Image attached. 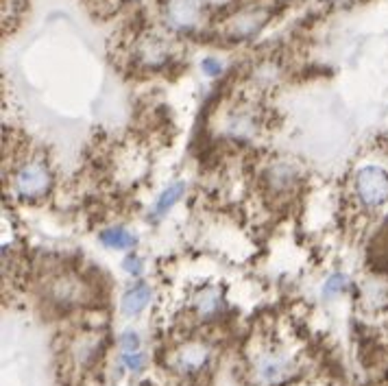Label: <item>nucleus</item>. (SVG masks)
<instances>
[{"mask_svg": "<svg viewBox=\"0 0 388 386\" xmlns=\"http://www.w3.org/2000/svg\"><path fill=\"white\" fill-rule=\"evenodd\" d=\"M223 127H225V134H227L232 140H240V142H247V140L255 138L257 131H260L257 116L251 109H242V107L229 111V116L225 118Z\"/></svg>", "mask_w": 388, "mask_h": 386, "instance_id": "obj_10", "label": "nucleus"}, {"mask_svg": "<svg viewBox=\"0 0 388 386\" xmlns=\"http://www.w3.org/2000/svg\"><path fill=\"white\" fill-rule=\"evenodd\" d=\"M122 268H124V273H129V275H131L134 280H140V275L144 273V262H142V257L138 255V253H129L124 260H122Z\"/></svg>", "mask_w": 388, "mask_h": 386, "instance_id": "obj_20", "label": "nucleus"}, {"mask_svg": "<svg viewBox=\"0 0 388 386\" xmlns=\"http://www.w3.org/2000/svg\"><path fill=\"white\" fill-rule=\"evenodd\" d=\"M225 308H227V301H225V295L220 288L216 286H205L201 291L194 295L192 299V310L201 321H212L218 319Z\"/></svg>", "mask_w": 388, "mask_h": 386, "instance_id": "obj_11", "label": "nucleus"}, {"mask_svg": "<svg viewBox=\"0 0 388 386\" xmlns=\"http://www.w3.org/2000/svg\"><path fill=\"white\" fill-rule=\"evenodd\" d=\"M151 301H153V288L144 280H136L134 284H129L124 288V293L120 297V310L124 316H138L149 308Z\"/></svg>", "mask_w": 388, "mask_h": 386, "instance_id": "obj_12", "label": "nucleus"}, {"mask_svg": "<svg viewBox=\"0 0 388 386\" xmlns=\"http://www.w3.org/2000/svg\"><path fill=\"white\" fill-rule=\"evenodd\" d=\"M347 288H349V278L345 275V273H332V275L323 282L321 295L325 299H332V297L343 295Z\"/></svg>", "mask_w": 388, "mask_h": 386, "instance_id": "obj_17", "label": "nucleus"}, {"mask_svg": "<svg viewBox=\"0 0 388 386\" xmlns=\"http://www.w3.org/2000/svg\"><path fill=\"white\" fill-rule=\"evenodd\" d=\"M184 192H186V184L184 182H175L166 190H161V195L157 197L153 210H151V218L153 220L164 218L172 210V207L184 199Z\"/></svg>", "mask_w": 388, "mask_h": 386, "instance_id": "obj_15", "label": "nucleus"}, {"mask_svg": "<svg viewBox=\"0 0 388 386\" xmlns=\"http://www.w3.org/2000/svg\"><path fill=\"white\" fill-rule=\"evenodd\" d=\"M209 362H212V349L201 341L184 343L170 356V367L181 376H197L203 369H207Z\"/></svg>", "mask_w": 388, "mask_h": 386, "instance_id": "obj_6", "label": "nucleus"}, {"mask_svg": "<svg viewBox=\"0 0 388 386\" xmlns=\"http://www.w3.org/2000/svg\"><path fill=\"white\" fill-rule=\"evenodd\" d=\"M164 15L175 31H190L201 22L203 3L201 0H164Z\"/></svg>", "mask_w": 388, "mask_h": 386, "instance_id": "obj_8", "label": "nucleus"}, {"mask_svg": "<svg viewBox=\"0 0 388 386\" xmlns=\"http://www.w3.org/2000/svg\"><path fill=\"white\" fill-rule=\"evenodd\" d=\"M147 367V353L144 351H134V353H120V369L129 371L131 376H138Z\"/></svg>", "mask_w": 388, "mask_h": 386, "instance_id": "obj_18", "label": "nucleus"}, {"mask_svg": "<svg viewBox=\"0 0 388 386\" xmlns=\"http://www.w3.org/2000/svg\"><path fill=\"white\" fill-rule=\"evenodd\" d=\"M299 373L293 356L280 349H264L253 358V380L260 386H284Z\"/></svg>", "mask_w": 388, "mask_h": 386, "instance_id": "obj_3", "label": "nucleus"}, {"mask_svg": "<svg viewBox=\"0 0 388 386\" xmlns=\"http://www.w3.org/2000/svg\"><path fill=\"white\" fill-rule=\"evenodd\" d=\"M101 243L107 249H116V251H131L138 245V236L122 227V225H111V227L101 232Z\"/></svg>", "mask_w": 388, "mask_h": 386, "instance_id": "obj_14", "label": "nucleus"}, {"mask_svg": "<svg viewBox=\"0 0 388 386\" xmlns=\"http://www.w3.org/2000/svg\"><path fill=\"white\" fill-rule=\"evenodd\" d=\"M301 179V170L293 159H275L266 170V184L277 195H286Z\"/></svg>", "mask_w": 388, "mask_h": 386, "instance_id": "obj_9", "label": "nucleus"}, {"mask_svg": "<svg viewBox=\"0 0 388 386\" xmlns=\"http://www.w3.org/2000/svg\"><path fill=\"white\" fill-rule=\"evenodd\" d=\"M53 188V172L44 159H26L11 172V192L20 201H38Z\"/></svg>", "mask_w": 388, "mask_h": 386, "instance_id": "obj_2", "label": "nucleus"}, {"mask_svg": "<svg viewBox=\"0 0 388 386\" xmlns=\"http://www.w3.org/2000/svg\"><path fill=\"white\" fill-rule=\"evenodd\" d=\"M90 286L83 278H79L76 273L70 271H61L55 273L46 280L44 286V295L46 299L55 303L57 308H74L90 299Z\"/></svg>", "mask_w": 388, "mask_h": 386, "instance_id": "obj_4", "label": "nucleus"}, {"mask_svg": "<svg viewBox=\"0 0 388 386\" xmlns=\"http://www.w3.org/2000/svg\"><path fill=\"white\" fill-rule=\"evenodd\" d=\"M201 70L207 74V77H218L223 72V61H218L216 57H205L201 61Z\"/></svg>", "mask_w": 388, "mask_h": 386, "instance_id": "obj_21", "label": "nucleus"}, {"mask_svg": "<svg viewBox=\"0 0 388 386\" xmlns=\"http://www.w3.org/2000/svg\"><path fill=\"white\" fill-rule=\"evenodd\" d=\"M118 347H120V353H134V351H140L142 347V341H140V334L136 330H124L118 339Z\"/></svg>", "mask_w": 388, "mask_h": 386, "instance_id": "obj_19", "label": "nucleus"}, {"mask_svg": "<svg viewBox=\"0 0 388 386\" xmlns=\"http://www.w3.org/2000/svg\"><path fill=\"white\" fill-rule=\"evenodd\" d=\"M134 59L144 70H159L172 59V46L161 35H142L134 46Z\"/></svg>", "mask_w": 388, "mask_h": 386, "instance_id": "obj_5", "label": "nucleus"}, {"mask_svg": "<svg viewBox=\"0 0 388 386\" xmlns=\"http://www.w3.org/2000/svg\"><path fill=\"white\" fill-rule=\"evenodd\" d=\"M351 197L362 212H378L388 203V168L364 164L351 177Z\"/></svg>", "mask_w": 388, "mask_h": 386, "instance_id": "obj_1", "label": "nucleus"}, {"mask_svg": "<svg viewBox=\"0 0 388 386\" xmlns=\"http://www.w3.org/2000/svg\"><path fill=\"white\" fill-rule=\"evenodd\" d=\"M362 301L369 308H382L384 303H388V286L380 280H369L362 288Z\"/></svg>", "mask_w": 388, "mask_h": 386, "instance_id": "obj_16", "label": "nucleus"}, {"mask_svg": "<svg viewBox=\"0 0 388 386\" xmlns=\"http://www.w3.org/2000/svg\"><path fill=\"white\" fill-rule=\"evenodd\" d=\"M268 13L262 7H245L236 11L232 18L225 22V33L229 40H251L264 29Z\"/></svg>", "mask_w": 388, "mask_h": 386, "instance_id": "obj_7", "label": "nucleus"}, {"mask_svg": "<svg viewBox=\"0 0 388 386\" xmlns=\"http://www.w3.org/2000/svg\"><path fill=\"white\" fill-rule=\"evenodd\" d=\"M103 347V336L96 334V332H86V334H79L70 353H72V362L76 367H88L94 362V358L99 356V351Z\"/></svg>", "mask_w": 388, "mask_h": 386, "instance_id": "obj_13", "label": "nucleus"}]
</instances>
